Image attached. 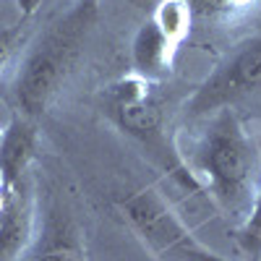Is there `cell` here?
Returning a JSON list of instances; mask_svg holds the SVG:
<instances>
[{
	"label": "cell",
	"instance_id": "cell-3",
	"mask_svg": "<svg viewBox=\"0 0 261 261\" xmlns=\"http://www.w3.org/2000/svg\"><path fill=\"white\" fill-rule=\"evenodd\" d=\"M123 212L144 241L172 261H222L220 256L206 253L196 241H191L157 191L144 188L134 193L123 201Z\"/></svg>",
	"mask_w": 261,
	"mask_h": 261
},
{
	"label": "cell",
	"instance_id": "cell-8",
	"mask_svg": "<svg viewBox=\"0 0 261 261\" xmlns=\"http://www.w3.org/2000/svg\"><path fill=\"white\" fill-rule=\"evenodd\" d=\"M32 238V206L18 186L6 196L0 209V261H13L24 253Z\"/></svg>",
	"mask_w": 261,
	"mask_h": 261
},
{
	"label": "cell",
	"instance_id": "cell-7",
	"mask_svg": "<svg viewBox=\"0 0 261 261\" xmlns=\"http://www.w3.org/2000/svg\"><path fill=\"white\" fill-rule=\"evenodd\" d=\"M37 149L34 125L27 118H13L0 139V188L8 196L27 172Z\"/></svg>",
	"mask_w": 261,
	"mask_h": 261
},
{
	"label": "cell",
	"instance_id": "cell-1",
	"mask_svg": "<svg viewBox=\"0 0 261 261\" xmlns=\"http://www.w3.org/2000/svg\"><path fill=\"white\" fill-rule=\"evenodd\" d=\"M97 11V0H79L29 50L16 81V99L27 115H42L60 94L94 29Z\"/></svg>",
	"mask_w": 261,
	"mask_h": 261
},
{
	"label": "cell",
	"instance_id": "cell-5",
	"mask_svg": "<svg viewBox=\"0 0 261 261\" xmlns=\"http://www.w3.org/2000/svg\"><path fill=\"white\" fill-rule=\"evenodd\" d=\"M110 107L123 130L144 144H157L162 139V110L151 94V81L130 76L110 89Z\"/></svg>",
	"mask_w": 261,
	"mask_h": 261
},
{
	"label": "cell",
	"instance_id": "cell-10",
	"mask_svg": "<svg viewBox=\"0 0 261 261\" xmlns=\"http://www.w3.org/2000/svg\"><path fill=\"white\" fill-rule=\"evenodd\" d=\"M238 243H241L243 253L251 261H256L261 256V188L256 191L246 220L241 222V230H238Z\"/></svg>",
	"mask_w": 261,
	"mask_h": 261
},
{
	"label": "cell",
	"instance_id": "cell-2",
	"mask_svg": "<svg viewBox=\"0 0 261 261\" xmlns=\"http://www.w3.org/2000/svg\"><path fill=\"white\" fill-rule=\"evenodd\" d=\"M199 170L214 201L243 222L256 196L258 160L253 139L232 113H222L212 123L199 151Z\"/></svg>",
	"mask_w": 261,
	"mask_h": 261
},
{
	"label": "cell",
	"instance_id": "cell-12",
	"mask_svg": "<svg viewBox=\"0 0 261 261\" xmlns=\"http://www.w3.org/2000/svg\"><path fill=\"white\" fill-rule=\"evenodd\" d=\"M13 47H16V29H3L0 32V73H3Z\"/></svg>",
	"mask_w": 261,
	"mask_h": 261
},
{
	"label": "cell",
	"instance_id": "cell-9",
	"mask_svg": "<svg viewBox=\"0 0 261 261\" xmlns=\"http://www.w3.org/2000/svg\"><path fill=\"white\" fill-rule=\"evenodd\" d=\"M191 16L209 24H243L261 13V0H186Z\"/></svg>",
	"mask_w": 261,
	"mask_h": 261
},
{
	"label": "cell",
	"instance_id": "cell-6",
	"mask_svg": "<svg viewBox=\"0 0 261 261\" xmlns=\"http://www.w3.org/2000/svg\"><path fill=\"white\" fill-rule=\"evenodd\" d=\"M180 39L170 34L160 21L151 16L146 24L134 37V47H130V63H134L136 76L146 81H160L172 68V55H175Z\"/></svg>",
	"mask_w": 261,
	"mask_h": 261
},
{
	"label": "cell",
	"instance_id": "cell-11",
	"mask_svg": "<svg viewBox=\"0 0 261 261\" xmlns=\"http://www.w3.org/2000/svg\"><path fill=\"white\" fill-rule=\"evenodd\" d=\"M32 261H84L81 251L71 248V246H55V248H47L45 253L34 256Z\"/></svg>",
	"mask_w": 261,
	"mask_h": 261
},
{
	"label": "cell",
	"instance_id": "cell-13",
	"mask_svg": "<svg viewBox=\"0 0 261 261\" xmlns=\"http://www.w3.org/2000/svg\"><path fill=\"white\" fill-rule=\"evenodd\" d=\"M39 3H42V0H18V8L29 16V13H34V11H37V6H39Z\"/></svg>",
	"mask_w": 261,
	"mask_h": 261
},
{
	"label": "cell",
	"instance_id": "cell-4",
	"mask_svg": "<svg viewBox=\"0 0 261 261\" xmlns=\"http://www.w3.org/2000/svg\"><path fill=\"white\" fill-rule=\"evenodd\" d=\"M261 89V37L251 39L246 47H241L235 55H230L227 63H222L191 97L186 105L188 118L209 115L212 110L248 97Z\"/></svg>",
	"mask_w": 261,
	"mask_h": 261
},
{
	"label": "cell",
	"instance_id": "cell-14",
	"mask_svg": "<svg viewBox=\"0 0 261 261\" xmlns=\"http://www.w3.org/2000/svg\"><path fill=\"white\" fill-rule=\"evenodd\" d=\"M3 204H6V193H3V188H0V209H3Z\"/></svg>",
	"mask_w": 261,
	"mask_h": 261
}]
</instances>
